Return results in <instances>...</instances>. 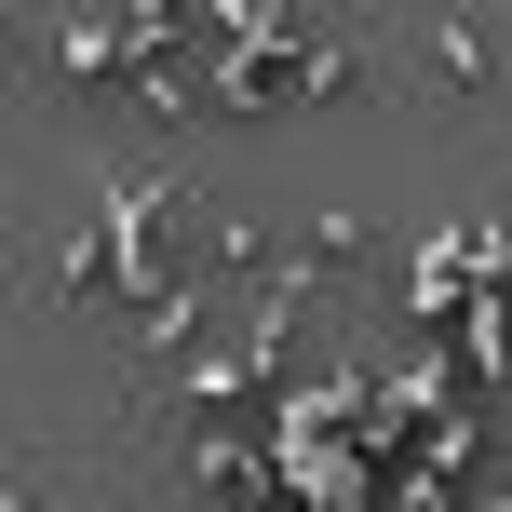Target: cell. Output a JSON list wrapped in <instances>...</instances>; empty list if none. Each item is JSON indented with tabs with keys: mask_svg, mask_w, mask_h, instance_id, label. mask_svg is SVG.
<instances>
[{
	"mask_svg": "<svg viewBox=\"0 0 512 512\" xmlns=\"http://www.w3.org/2000/svg\"><path fill=\"white\" fill-rule=\"evenodd\" d=\"M418 68H432V95H486L499 81V27L486 14H418Z\"/></svg>",
	"mask_w": 512,
	"mask_h": 512,
	"instance_id": "cell-1",
	"label": "cell"
},
{
	"mask_svg": "<svg viewBox=\"0 0 512 512\" xmlns=\"http://www.w3.org/2000/svg\"><path fill=\"white\" fill-rule=\"evenodd\" d=\"M472 512H512V459H486V499H472Z\"/></svg>",
	"mask_w": 512,
	"mask_h": 512,
	"instance_id": "cell-2",
	"label": "cell"
},
{
	"mask_svg": "<svg viewBox=\"0 0 512 512\" xmlns=\"http://www.w3.org/2000/svg\"><path fill=\"white\" fill-rule=\"evenodd\" d=\"M14 512H54V486H41V472H27V486H14Z\"/></svg>",
	"mask_w": 512,
	"mask_h": 512,
	"instance_id": "cell-3",
	"label": "cell"
}]
</instances>
